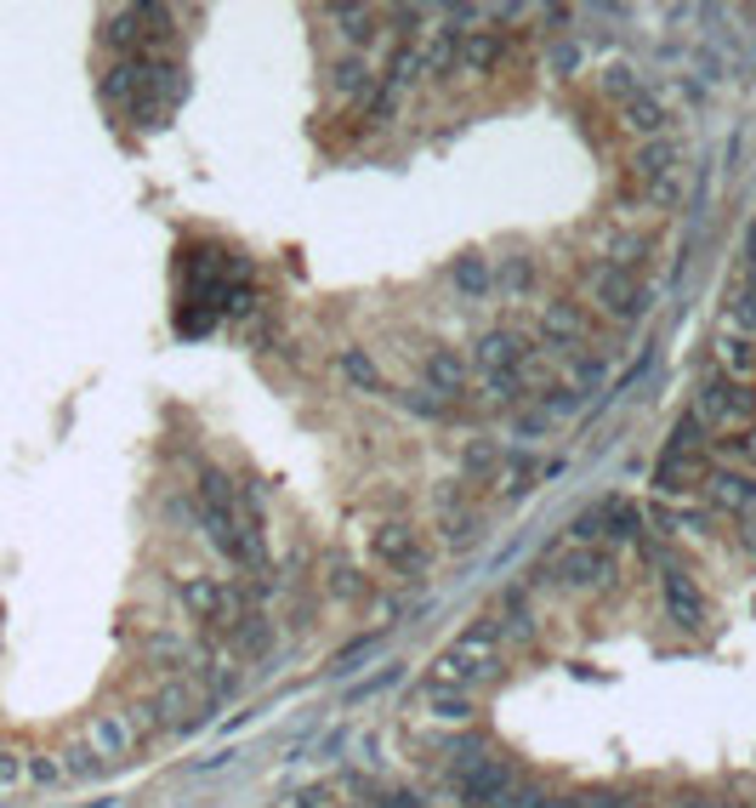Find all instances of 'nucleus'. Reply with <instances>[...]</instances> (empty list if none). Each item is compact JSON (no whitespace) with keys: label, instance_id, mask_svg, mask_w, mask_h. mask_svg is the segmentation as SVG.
<instances>
[{"label":"nucleus","instance_id":"nucleus-28","mask_svg":"<svg viewBox=\"0 0 756 808\" xmlns=\"http://www.w3.org/2000/svg\"><path fill=\"white\" fill-rule=\"evenodd\" d=\"M671 456H699V416H683L677 421V433H671Z\"/></svg>","mask_w":756,"mask_h":808},{"label":"nucleus","instance_id":"nucleus-39","mask_svg":"<svg viewBox=\"0 0 756 808\" xmlns=\"http://www.w3.org/2000/svg\"><path fill=\"white\" fill-rule=\"evenodd\" d=\"M29 774H35V780H58V774H63V763H52V757H40V763H29Z\"/></svg>","mask_w":756,"mask_h":808},{"label":"nucleus","instance_id":"nucleus-11","mask_svg":"<svg viewBox=\"0 0 756 808\" xmlns=\"http://www.w3.org/2000/svg\"><path fill=\"white\" fill-rule=\"evenodd\" d=\"M586 314H581V302H546L541 308V336L551 347H574V342H586Z\"/></svg>","mask_w":756,"mask_h":808},{"label":"nucleus","instance_id":"nucleus-23","mask_svg":"<svg viewBox=\"0 0 756 808\" xmlns=\"http://www.w3.org/2000/svg\"><path fill=\"white\" fill-rule=\"evenodd\" d=\"M342 370H347V382H359V388H370V393L382 388V376H375V365H370L364 347H347V353H342Z\"/></svg>","mask_w":756,"mask_h":808},{"label":"nucleus","instance_id":"nucleus-7","mask_svg":"<svg viewBox=\"0 0 756 808\" xmlns=\"http://www.w3.org/2000/svg\"><path fill=\"white\" fill-rule=\"evenodd\" d=\"M699 421H717V427H734V421H751L756 416V393H745L734 376H705L699 388Z\"/></svg>","mask_w":756,"mask_h":808},{"label":"nucleus","instance_id":"nucleus-16","mask_svg":"<svg viewBox=\"0 0 756 808\" xmlns=\"http://www.w3.org/2000/svg\"><path fill=\"white\" fill-rule=\"evenodd\" d=\"M324 587H331V598H364V575L352 559L331 552V559H324Z\"/></svg>","mask_w":756,"mask_h":808},{"label":"nucleus","instance_id":"nucleus-42","mask_svg":"<svg viewBox=\"0 0 756 808\" xmlns=\"http://www.w3.org/2000/svg\"><path fill=\"white\" fill-rule=\"evenodd\" d=\"M620 808H648V803H620Z\"/></svg>","mask_w":756,"mask_h":808},{"label":"nucleus","instance_id":"nucleus-12","mask_svg":"<svg viewBox=\"0 0 756 808\" xmlns=\"http://www.w3.org/2000/svg\"><path fill=\"white\" fill-rule=\"evenodd\" d=\"M132 746H137V735H132V723H125L120 712H103V718H91L86 751L97 757V763H114V757H125Z\"/></svg>","mask_w":756,"mask_h":808},{"label":"nucleus","instance_id":"nucleus-2","mask_svg":"<svg viewBox=\"0 0 756 808\" xmlns=\"http://www.w3.org/2000/svg\"><path fill=\"white\" fill-rule=\"evenodd\" d=\"M109 103H120L125 120L137 125H165V114L183 103V69L176 63H160V58H120L109 69Z\"/></svg>","mask_w":756,"mask_h":808},{"label":"nucleus","instance_id":"nucleus-37","mask_svg":"<svg viewBox=\"0 0 756 808\" xmlns=\"http://www.w3.org/2000/svg\"><path fill=\"white\" fill-rule=\"evenodd\" d=\"M290 808H331V792H324V786H313V792H301Z\"/></svg>","mask_w":756,"mask_h":808},{"label":"nucleus","instance_id":"nucleus-26","mask_svg":"<svg viewBox=\"0 0 756 808\" xmlns=\"http://www.w3.org/2000/svg\"><path fill=\"white\" fill-rule=\"evenodd\" d=\"M426 706H433L444 723H467V718H472V706H467L456 689H433V695H426Z\"/></svg>","mask_w":756,"mask_h":808},{"label":"nucleus","instance_id":"nucleus-10","mask_svg":"<svg viewBox=\"0 0 756 808\" xmlns=\"http://www.w3.org/2000/svg\"><path fill=\"white\" fill-rule=\"evenodd\" d=\"M660 592H666V615L683 626V633H699V626H705V598H699L694 580L683 570H666L660 575Z\"/></svg>","mask_w":756,"mask_h":808},{"label":"nucleus","instance_id":"nucleus-1","mask_svg":"<svg viewBox=\"0 0 756 808\" xmlns=\"http://www.w3.org/2000/svg\"><path fill=\"white\" fill-rule=\"evenodd\" d=\"M199 524H206L211 547L222 559H234L239 570H257L268 564V547H262V518L250 513V495H239L222 473H199Z\"/></svg>","mask_w":756,"mask_h":808},{"label":"nucleus","instance_id":"nucleus-17","mask_svg":"<svg viewBox=\"0 0 756 808\" xmlns=\"http://www.w3.org/2000/svg\"><path fill=\"white\" fill-rule=\"evenodd\" d=\"M666 120H671L666 103H660V97H648V91H637L632 103H625V125H632V132H643V137H654Z\"/></svg>","mask_w":756,"mask_h":808},{"label":"nucleus","instance_id":"nucleus-34","mask_svg":"<svg viewBox=\"0 0 756 808\" xmlns=\"http://www.w3.org/2000/svg\"><path fill=\"white\" fill-rule=\"evenodd\" d=\"M63 769L86 780V774H97V757H91V751H69V763H63Z\"/></svg>","mask_w":756,"mask_h":808},{"label":"nucleus","instance_id":"nucleus-13","mask_svg":"<svg viewBox=\"0 0 756 808\" xmlns=\"http://www.w3.org/2000/svg\"><path fill=\"white\" fill-rule=\"evenodd\" d=\"M699 485H705V495H711L717 507H728V513H756V485H751L745 473H705Z\"/></svg>","mask_w":756,"mask_h":808},{"label":"nucleus","instance_id":"nucleus-20","mask_svg":"<svg viewBox=\"0 0 756 808\" xmlns=\"http://www.w3.org/2000/svg\"><path fill=\"white\" fill-rule=\"evenodd\" d=\"M268 644H273V633H268V621L245 610V621L234 626V649H239V654H268Z\"/></svg>","mask_w":756,"mask_h":808},{"label":"nucleus","instance_id":"nucleus-21","mask_svg":"<svg viewBox=\"0 0 756 808\" xmlns=\"http://www.w3.org/2000/svg\"><path fill=\"white\" fill-rule=\"evenodd\" d=\"M331 86L347 91V97H370V74H364L359 58H342V63H331Z\"/></svg>","mask_w":756,"mask_h":808},{"label":"nucleus","instance_id":"nucleus-24","mask_svg":"<svg viewBox=\"0 0 756 808\" xmlns=\"http://www.w3.org/2000/svg\"><path fill=\"white\" fill-rule=\"evenodd\" d=\"M456 285H461L467 296H484V291H489V268H484V257H461V262H456Z\"/></svg>","mask_w":756,"mask_h":808},{"label":"nucleus","instance_id":"nucleus-27","mask_svg":"<svg viewBox=\"0 0 756 808\" xmlns=\"http://www.w3.org/2000/svg\"><path fill=\"white\" fill-rule=\"evenodd\" d=\"M364 114L375 120V125H382V120H393L398 114V91L382 81V86H370V97H364Z\"/></svg>","mask_w":756,"mask_h":808},{"label":"nucleus","instance_id":"nucleus-9","mask_svg":"<svg viewBox=\"0 0 756 808\" xmlns=\"http://www.w3.org/2000/svg\"><path fill=\"white\" fill-rule=\"evenodd\" d=\"M375 559H382L393 575H421L426 552H421L410 524H382V529H375Z\"/></svg>","mask_w":756,"mask_h":808},{"label":"nucleus","instance_id":"nucleus-14","mask_svg":"<svg viewBox=\"0 0 756 808\" xmlns=\"http://www.w3.org/2000/svg\"><path fill=\"white\" fill-rule=\"evenodd\" d=\"M699 478H705V462H699V456H671V450H666V456H660V467H654V485H660L666 495H683V490H694Z\"/></svg>","mask_w":756,"mask_h":808},{"label":"nucleus","instance_id":"nucleus-30","mask_svg":"<svg viewBox=\"0 0 756 808\" xmlns=\"http://www.w3.org/2000/svg\"><path fill=\"white\" fill-rule=\"evenodd\" d=\"M472 536H478V518H472V513H456V507H449V518H444V541H449V547H467Z\"/></svg>","mask_w":756,"mask_h":808},{"label":"nucleus","instance_id":"nucleus-25","mask_svg":"<svg viewBox=\"0 0 756 808\" xmlns=\"http://www.w3.org/2000/svg\"><path fill=\"white\" fill-rule=\"evenodd\" d=\"M331 17L342 23V35H352V40H370V35H375V29H370L375 12H364V7H331Z\"/></svg>","mask_w":756,"mask_h":808},{"label":"nucleus","instance_id":"nucleus-35","mask_svg":"<svg viewBox=\"0 0 756 808\" xmlns=\"http://www.w3.org/2000/svg\"><path fill=\"white\" fill-rule=\"evenodd\" d=\"M728 325H734V331H756V308H751V302L740 296V308L734 314H728Z\"/></svg>","mask_w":756,"mask_h":808},{"label":"nucleus","instance_id":"nucleus-19","mask_svg":"<svg viewBox=\"0 0 756 808\" xmlns=\"http://www.w3.org/2000/svg\"><path fill=\"white\" fill-rule=\"evenodd\" d=\"M456 58H461V35L444 29V35L421 52V69H426V74H444V69H456Z\"/></svg>","mask_w":756,"mask_h":808},{"label":"nucleus","instance_id":"nucleus-38","mask_svg":"<svg viewBox=\"0 0 756 808\" xmlns=\"http://www.w3.org/2000/svg\"><path fill=\"white\" fill-rule=\"evenodd\" d=\"M529 473H535V467H529V462H512V467H507V490H512V495L523 490V478H529Z\"/></svg>","mask_w":756,"mask_h":808},{"label":"nucleus","instance_id":"nucleus-15","mask_svg":"<svg viewBox=\"0 0 756 808\" xmlns=\"http://www.w3.org/2000/svg\"><path fill=\"white\" fill-rule=\"evenodd\" d=\"M467 359H461V353L456 347H433V353H426V382H433L438 393H461L467 388Z\"/></svg>","mask_w":756,"mask_h":808},{"label":"nucleus","instance_id":"nucleus-40","mask_svg":"<svg viewBox=\"0 0 756 808\" xmlns=\"http://www.w3.org/2000/svg\"><path fill=\"white\" fill-rule=\"evenodd\" d=\"M740 456H751V462H756V427H745V433H740Z\"/></svg>","mask_w":756,"mask_h":808},{"label":"nucleus","instance_id":"nucleus-31","mask_svg":"<svg viewBox=\"0 0 756 808\" xmlns=\"http://www.w3.org/2000/svg\"><path fill=\"white\" fill-rule=\"evenodd\" d=\"M722 365H728V370H751V365H756V347L740 342V336H728V342H722Z\"/></svg>","mask_w":756,"mask_h":808},{"label":"nucleus","instance_id":"nucleus-5","mask_svg":"<svg viewBox=\"0 0 756 808\" xmlns=\"http://www.w3.org/2000/svg\"><path fill=\"white\" fill-rule=\"evenodd\" d=\"M183 598H188V610L222 638H234V626L245 621V598L234 587H216V580H183Z\"/></svg>","mask_w":756,"mask_h":808},{"label":"nucleus","instance_id":"nucleus-18","mask_svg":"<svg viewBox=\"0 0 756 808\" xmlns=\"http://www.w3.org/2000/svg\"><path fill=\"white\" fill-rule=\"evenodd\" d=\"M500 52H507V46H500V35H467V40H461V63H467V69H495Z\"/></svg>","mask_w":756,"mask_h":808},{"label":"nucleus","instance_id":"nucleus-41","mask_svg":"<svg viewBox=\"0 0 756 808\" xmlns=\"http://www.w3.org/2000/svg\"><path fill=\"white\" fill-rule=\"evenodd\" d=\"M683 808H705V803H699V797H683Z\"/></svg>","mask_w":756,"mask_h":808},{"label":"nucleus","instance_id":"nucleus-4","mask_svg":"<svg viewBox=\"0 0 756 808\" xmlns=\"http://www.w3.org/2000/svg\"><path fill=\"white\" fill-rule=\"evenodd\" d=\"M500 672V661H495V649L489 644H472V638H461L456 649H444L438 661H433V689H478V684H489V677Z\"/></svg>","mask_w":756,"mask_h":808},{"label":"nucleus","instance_id":"nucleus-3","mask_svg":"<svg viewBox=\"0 0 756 808\" xmlns=\"http://www.w3.org/2000/svg\"><path fill=\"white\" fill-rule=\"evenodd\" d=\"M523 365H529V342L512 336V331H489L484 342H478V353H472V370L484 376V388H495V399H507L518 388Z\"/></svg>","mask_w":756,"mask_h":808},{"label":"nucleus","instance_id":"nucleus-29","mask_svg":"<svg viewBox=\"0 0 756 808\" xmlns=\"http://www.w3.org/2000/svg\"><path fill=\"white\" fill-rule=\"evenodd\" d=\"M637 166H643V176H666V171L677 166V148H671V143H648Z\"/></svg>","mask_w":756,"mask_h":808},{"label":"nucleus","instance_id":"nucleus-8","mask_svg":"<svg viewBox=\"0 0 756 808\" xmlns=\"http://www.w3.org/2000/svg\"><path fill=\"white\" fill-rule=\"evenodd\" d=\"M615 575V552L609 547H569L558 564H551V580L558 587H569V592H592V587H603V580Z\"/></svg>","mask_w":756,"mask_h":808},{"label":"nucleus","instance_id":"nucleus-6","mask_svg":"<svg viewBox=\"0 0 756 808\" xmlns=\"http://www.w3.org/2000/svg\"><path fill=\"white\" fill-rule=\"evenodd\" d=\"M592 296H597V308L609 314V319H637L648 308V291L632 268H597V280H592Z\"/></svg>","mask_w":756,"mask_h":808},{"label":"nucleus","instance_id":"nucleus-22","mask_svg":"<svg viewBox=\"0 0 756 808\" xmlns=\"http://www.w3.org/2000/svg\"><path fill=\"white\" fill-rule=\"evenodd\" d=\"M597 513L609 518V536H615V541H632V536H637V524H643V518H637V507H632V501H603Z\"/></svg>","mask_w":756,"mask_h":808},{"label":"nucleus","instance_id":"nucleus-36","mask_svg":"<svg viewBox=\"0 0 756 808\" xmlns=\"http://www.w3.org/2000/svg\"><path fill=\"white\" fill-rule=\"evenodd\" d=\"M12 780H23V763L17 751H0V786H12Z\"/></svg>","mask_w":756,"mask_h":808},{"label":"nucleus","instance_id":"nucleus-33","mask_svg":"<svg viewBox=\"0 0 756 808\" xmlns=\"http://www.w3.org/2000/svg\"><path fill=\"white\" fill-rule=\"evenodd\" d=\"M500 467V450L495 444H472L467 450V473H495Z\"/></svg>","mask_w":756,"mask_h":808},{"label":"nucleus","instance_id":"nucleus-43","mask_svg":"<svg viewBox=\"0 0 756 808\" xmlns=\"http://www.w3.org/2000/svg\"><path fill=\"white\" fill-rule=\"evenodd\" d=\"M751 547H756V536H751Z\"/></svg>","mask_w":756,"mask_h":808},{"label":"nucleus","instance_id":"nucleus-32","mask_svg":"<svg viewBox=\"0 0 756 808\" xmlns=\"http://www.w3.org/2000/svg\"><path fill=\"white\" fill-rule=\"evenodd\" d=\"M603 86H609L615 97H625V103H632V97H637V81H632V69H625V63H615L609 74H603Z\"/></svg>","mask_w":756,"mask_h":808}]
</instances>
